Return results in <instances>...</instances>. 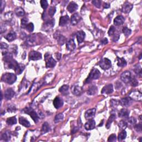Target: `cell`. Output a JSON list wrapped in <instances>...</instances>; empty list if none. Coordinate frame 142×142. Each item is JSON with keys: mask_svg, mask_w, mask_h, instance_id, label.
Masks as SVG:
<instances>
[{"mask_svg": "<svg viewBox=\"0 0 142 142\" xmlns=\"http://www.w3.org/2000/svg\"><path fill=\"white\" fill-rule=\"evenodd\" d=\"M1 79L2 81L5 82L6 83L8 84H12L16 82L17 77L14 73H6L2 76Z\"/></svg>", "mask_w": 142, "mask_h": 142, "instance_id": "1", "label": "cell"}, {"mask_svg": "<svg viewBox=\"0 0 142 142\" xmlns=\"http://www.w3.org/2000/svg\"><path fill=\"white\" fill-rule=\"evenodd\" d=\"M100 73L99 70L96 68H94L92 70L90 73H89L88 77L86 79L85 83H89L92 80L98 79L100 77Z\"/></svg>", "mask_w": 142, "mask_h": 142, "instance_id": "2", "label": "cell"}, {"mask_svg": "<svg viewBox=\"0 0 142 142\" xmlns=\"http://www.w3.org/2000/svg\"><path fill=\"white\" fill-rule=\"evenodd\" d=\"M99 65L102 69L107 70L112 67V63L109 59L104 58L99 61Z\"/></svg>", "mask_w": 142, "mask_h": 142, "instance_id": "3", "label": "cell"}, {"mask_svg": "<svg viewBox=\"0 0 142 142\" xmlns=\"http://www.w3.org/2000/svg\"><path fill=\"white\" fill-rule=\"evenodd\" d=\"M45 59L46 62V67L47 68H53L56 64V61L52 58V56H50L49 53L45 54Z\"/></svg>", "mask_w": 142, "mask_h": 142, "instance_id": "4", "label": "cell"}, {"mask_svg": "<svg viewBox=\"0 0 142 142\" xmlns=\"http://www.w3.org/2000/svg\"><path fill=\"white\" fill-rule=\"evenodd\" d=\"M25 112L29 114L35 123H37L39 120V117L37 113L31 108H26L25 110Z\"/></svg>", "mask_w": 142, "mask_h": 142, "instance_id": "5", "label": "cell"}, {"mask_svg": "<svg viewBox=\"0 0 142 142\" xmlns=\"http://www.w3.org/2000/svg\"><path fill=\"white\" fill-rule=\"evenodd\" d=\"M131 78H132L131 73L128 71L124 72L121 76V80L125 83H129Z\"/></svg>", "mask_w": 142, "mask_h": 142, "instance_id": "6", "label": "cell"}, {"mask_svg": "<svg viewBox=\"0 0 142 142\" xmlns=\"http://www.w3.org/2000/svg\"><path fill=\"white\" fill-rule=\"evenodd\" d=\"M42 58V54L37 51H33L29 54V60L31 61H37Z\"/></svg>", "mask_w": 142, "mask_h": 142, "instance_id": "7", "label": "cell"}, {"mask_svg": "<svg viewBox=\"0 0 142 142\" xmlns=\"http://www.w3.org/2000/svg\"><path fill=\"white\" fill-rule=\"evenodd\" d=\"M130 98L137 101H141L142 99V93L139 91H133L130 94Z\"/></svg>", "mask_w": 142, "mask_h": 142, "instance_id": "8", "label": "cell"}, {"mask_svg": "<svg viewBox=\"0 0 142 142\" xmlns=\"http://www.w3.org/2000/svg\"><path fill=\"white\" fill-rule=\"evenodd\" d=\"M113 87L112 84H109L105 86L102 89L101 93L103 95H110L113 93Z\"/></svg>", "mask_w": 142, "mask_h": 142, "instance_id": "9", "label": "cell"}, {"mask_svg": "<svg viewBox=\"0 0 142 142\" xmlns=\"http://www.w3.org/2000/svg\"><path fill=\"white\" fill-rule=\"evenodd\" d=\"M133 6L132 4L128 2H126L124 3L122 7V12L126 14H128L133 9Z\"/></svg>", "mask_w": 142, "mask_h": 142, "instance_id": "10", "label": "cell"}, {"mask_svg": "<svg viewBox=\"0 0 142 142\" xmlns=\"http://www.w3.org/2000/svg\"><path fill=\"white\" fill-rule=\"evenodd\" d=\"M80 19H81V17H80V15L78 13L74 14L71 17V23L72 25L75 26L79 22Z\"/></svg>", "mask_w": 142, "mask_h": 142, "instance_id": "11", "label": "cell"}, {"mask_svg": "<svg viewBox=\"0 0 142 142\" xmlns=\"http://www.w3.org/2000/svg\"><path fill=\"white\" fill-rule=\"evenodd\" d=\"M53 106L56 109H60L63 105V100L60 97H57L53 100Z\"/></svg>", "mask_w": 142, "mask_h": 142, "instance_id": "12", "label": "cell"}, {"mask_svg": "<svg viewBox=\"0 0 142 142\" xmlns=\"http://www.w3.org/2000/svg\"><path fill=\"white\" fill-rule=\"evenodd\" d=\"M95 122L93 119H89L87 121L84 125L85 129L87 130H92L95 128Z\"/></svg>", "mask_w": 142, "mask_h": 142, "instance_id": "13", "label": "cell"}, {"mask_svg": "<svg viewBox=\"0 0 142 142\" xmlns=\"http://www.w3.org/2000/svg\"><path fill=\"white\" fill-rule=\"evenodd\" d=\"M71 92L74 95H79L82 94L83 89L80 87L77 86V85H75L72 87Z\"/></svg>", "mask_w": 142, "mask_h": 142, "instance_id": "14", "label": "cell"}, {"mask_svg": "<svg viewBox=\"0 0 142 142\" xmlns=\"http://www.w3.org/2000/svg\"><path fill=\"white\" fill-rule=\"evenodd\" d=\"M15 94V91L13 90L12 88H8L7 90L5 91L4 97H5L6 99L10 100L14 97Z\"/></svg>", "mask_w": 142, "mask_h": 142, "instance_id": "15", "label": "cell"}, {"mask_svg": "<svg viewBox=\"0 0 142 142\" xmlns=\"http://www.w3.org/2000/svg\"><path fill=\"white\" fill-rule=\"evenodd\" d=\"M66 47L67 49L69 51H72L76 48V43L72 39H70L66 43Z\"/></svg>", "mask_w": 142, "mask_h": 142, "instance_id": "16", "label": "cell"}, {"mask_svg": "<svg viewBox=\"0 0 142 142\" xmlns=\"http://www.w3.org/2000/svg\"><path fill=\"white\" fill-rule=\"evenodd\" d=\"M132 100L130 97H126L123 98L120 100V104L123 107H128L132 104Z\"/></svg>", "mask_w": 142, "mask_h": 142, "instance_id": "17", "label": "cell"}, {"mask_svg": "<svg viewBox=\"0 0 142 142\" xmlns=\"http://www.w3.org/2000/svg\"><path fill=\"white\" fill-rule=\"evenodd\" d=\"M85 36H86V33L82 31H79L77 32L76 37H77V40L79 44L83 42L85 38Z\"/></svg>", "mask_w": 142, "mask_h": 142, "instance_id": "18", "label": "cell"}, {"mask_svg": "<svg viewBox=\"0 0 142 142\" xmlns=\"http://www.w3.org/2000/svg\"><path fill=\"white\" fill-rule=\"evenodd\" d=\"M125 21L124 17L122 15H119V16H117L114 19V24L117 26H121L123 25Z\"/></svg>", "mask_w": 142, "mask_h": 142, "instance_id": "19", "label": "cell"}, {"mask_svg": "<svg viewBox=\"0 0 142 142\" xmlns=\"http://www.w3.org/2000/svg\"><path fill=\"white\" fill-rule=\"evenodd\" d=\"M78 6L77 4L75 3V2L72 1L69 3V5L67 7V10L69 12L73 13L75 12L78 9Z\"/></svg>", "mask_w": 142, "mask_h": 142, "instance_id": "20", "label": "cell"}, {"mask_svg": "<svg viewBox=\"0 0 142 142\" xmlns=\"http://www.w3.org/2000/svg\"><path fill=\"white\" fill-rule=\"evenodd\" d=\"M6 64L7 67H8V68L14 69L15 71L17 69V68L19 64L18 63L14 60H12L7 63H6Z\"/></svg>", "mask_w": 142, "mask_h": 142, "instance_id": "21", "label": "cell"}, {"mask_svg": "<svg viewBox=\"0 0 142 142\" xmlns=\"http://www.w3.org/2000/svg\"><path fill=\"white\" fill-rule=\"evenodd\" d=\"M95 112L96 110L95 108H92L90 109V110H88L86 111V112L85 113V118L86 119H90L94 117V116L95 115Z\"/></svg>", "mask_w": 142, "mask_h": 142, "instance_id": "22", "label": "cell"}, {"mask_svg": "<svg viewBox=\"0 0 142 142\" xmlns=\"http://www.w3.org/2000/svg\"><path fill=\"white\" fill-rule=\"evenodd\" d=\"M118 115L119 117L122 118H128L129 112L126 109L123 108L120 111Z\"/></svg>", "mask_w": 142, "mask_h": 142, "instance_id": "23", "label": "cell"}, {"mask_svg": "<svg viewBox=\"0 0 142 142\" xmlns=\"http://www.w3.org/2000/svg\"><path fill=\"white\" fill-rule=\"evenodd\" d=\"M69 20V18L68 16L67 15H65V16H63L61 17L60 19V22H59V25L61 26H64L65 25H67L68 22V21Z\"/></svg>", "mask_w": 142, "mask_h": 142, "instance_id": "24", "label": "cell"}, {"mask_svg": "<svg viewBox=\"0 0 142 142\" xmlns=\"http://www.w3.org/2000/svg\"><path fill=\"white\" fill-rule=\"evenodd\" d=\"M5 38L9 42H12L16 38V34L14 31H11L6 35Z\"/></svg>", "mask_w": 142, "mask_h": 142, "instance_id": "25", "label": "cell"}, {"mask_svg": "<svg viewBox=\"0 0 142 142\" xmlns=\"http://www.w3.org/2000/svg\"><path fill=\"white\" fill-rule=\"evenodd\" d=\"M97 92H98L97 87L95 86V85H93V86H91L88 88V91H87V94H88V95H92L97 94Z\"/></svg>", "mask_w": 142, "mask_h": 142, "instance_id": "26", "label": "cell"}, {"mask_svg": "<svg viewBox=\"0 0 142 142\" xmlns=\"http://www.w3.org/2000/svg\"><path fill=\"white\" fill-rule=\"evenodd\" d=\"M19 122L21 125L25 127H30L31 126L30 123L27 119L23 117H20L19 118Z\"/></svg>", "mask_w": 142, "mask_h": 142, "instance_id": "27", "label": "cell"}, {"mask_svg": "<svg viewBox=\"0 0 142 142\" xmlns=\"http://www.w3.org/2000/svg\"><path fill=\"white\" fill-rule=\"evenodd\" d=\"M68 90H69V86L68 85H63L59 89V91L63 95H68Z\"/></svg>", "mask_w": 142, "mask_h": 142, "instance_id": "28", "label": "cell"}, {"mask_svg": "<svg viewBox=\"0 0 142 142\" xmlns=\"http://www.w3.org/2000/svg\"><path fill=\"white\" fill-rule=\"evenodd\" d=\"M57 39V41L59 45H63L66 41V38L63 35H61L60 33H58L57 37L56 38Z\"/></svg>", "mask_w": 142, "mask_h": 142, "instance_id": "29", "label": "cell"}, {"mask_svg": "<svg viewBox=\"0 0 142 142\" xmlns=\"http://www.w3.org/2000/svg\"><path fill=\"white\" fill-rule=\"evenodd\" d=\"M15 14L18 17L23 16L25 14V11L22 7H17L15 9Z\"/></svg>", "mask_w": 142, "mask_h": 142, "instance_id": "30", "label": "cell"}, {"mask_svg": "<svg viewBox=\"0 0 142 142\" xmlns=\"http://www.w3.org/2000/svg\"><path fill=\"white\" fill-rule=\"evenodd\" d=\"M115 118H116V117H115V114H112V115H110V118H108L107 122V123H106V126L107 128V129H110V128L111 124H112V122L114 121V120L115 119Z\"/></svg>", "mask_w": 142, "mask_h": 142, "instance_id": "31", "label": "cell"}, {"mask_svg": "<svg viewBox=\"0 0 142 142\" xmlns=\"http://www.w3.org/2000/svg\"><path fill=\"white\" fill-rule=\"evenodd\" d=\"M117 65H118L119 67H124L126 66V61L124 60V58H117Z\"/></svg>", "mask_w": 142, "mask_h": 142, "instance_id": "32", "label": "cell"}, {"mask_svg": "<svg viewBox=\"0 0 142 142\" xmlns=\"http://www.w3.org/2000/svg\"><path fill=\"white\" fill-rule=\"evenodd\" d=\"M50 129H51V128H50L48 123H47V122H45V123H43L42 127V134H45V133L48 132L50 130Z\"/></svg>", "mask_w": 142, "mask_h": 142, "instance_id": "33", "label": "cell"}, {"mask_svg": "<svg viewBox=\"0 0 142 142\" xmlns=\"http://www.w3.org/2000/svg\"><path fill=\"white\" fill-rule=\"evenodd\" d=\"M17 119L15 117L8 118H7V121H6V122H7V124L9 126L14 125V124L17 123Z\"/></svg>", "mask_w": 142, "mask_h": 142, "instance_id": "34", "label": "cell"}, {"mask_svg": "<svg viewBox=\"0 0 142 142\" xmlns=\"http://www.w3.org/2000/svg\"><path fill=\"white\" fill-rule=\"evenodd\" d=\"M134 72L137 74V75H138L139 77H141L142 76V67L141 65L139 64H137L134 67Z\"/></svg>", "mask_w": 142, "mask_h": 142, "instance_id": "35", "label": "cell"}, {"mask_svg": "<svg viewBox=\"0 0 142 142\" xmlns=\"http://www.w3.org/2000/svg\"><path fill=\"white\" fill-rule=\"evenodd\" d=\"M25 65L22 64H19L18 67H17V69L15 70V72L17 74V75H20L23 72V70L25 69Z\"/></svg>", "mask_w": 142, "mask_h": 142, "instance_id": "36", "label": "cell"}, {"mask_svg": "<svg viewBox=\"0 0 142 142\" xmlns=\"http://www.w3.org/2000/svg\"><path fill=\"white\" fill-rule=\"evenodd\" d=\"M1 139L5 141L6 142H7L10 140L11 139V134L9 132H5L3 133L2 134Z\"/></svg>", "mask_w": 142, "mask_h": 142, "instance_id": "37", "label": "cell"}, {"mask_svg": "<svg viewBox=\"0 0 142 142\" xmlns=\"http://www.w3.org/2000/svg\"><path fill=\"white\" fill-rule=\"evenodd\" d=\"M63 114L62 113H59V114L56 115L55 118H54V121L56 123H57L63 121Z\"/></svg>", "mask_w": 142, "mask_h": 142, "instance_id": "38", "label": "cell"}, {"mask_svg": "<svg viewBox=\"0 0 142 142\" xmlns=\"http://www.w3.org/2000/svg\"><path fill=\"white\" fill-rule=\"evenodd\" d=\"M126 137V132L125 130H122V132L119 133L118 135V141H122L125 139Z\"/></svg>", "mask_w": 142, "mask_h": 142, "instance_id": "39", "label": "cell"}, {"mask_svg": "<svg viewBox=\"0 0 142 142\" xmlns=\"http://www.w3.org/2000/svg\"><path fill=\"white\" fill-rule=\"evenodd\" d=\"M127 123L124 121H121L119 122L118 126L121 130H125V129L127 127Z\"/></svg>", "mask_w": 142, "mask_h": 142, "instance_id": "40", "label": "cell"}, {"mask_svg": "<svg viewBox=\"0 0 142 142\" xmlns=\"http://www.w3.org/2000/svg\"><path fill=\"white\" fill-rule=\"evenodd\" d=\"M122 31H123L124 34L125 35L126 37L129 36V35L131 34V33H132V31H131V30L129 29V28L126 27H124L123 28Z\"/></svg>", "mask_w": 142, "mask_h": 142, "instance_id": "41", "label": "cell"}, {"mask_svg": "<svg viewBox=\"0 0 142 142\" xmlns=\"http://www.w3.org/2000/svg\"><path fill=\"white\" fill-rule=\"evenodd\" d=\"M129 83L133 87H136L138 85V82L135 77H132Z\"/></svg>", "mask_w": 142, "mask_h": 142, "instance_id": "42", "label": "cell"}, {"mask_svg": "<svg viewBox=\"0 0 142 142\" xmlns=\"http://www.w3.org/2000/svg\"><path fill=\"white\" fill-rule=\"evenodd\" d=\"M56 12V8L55 7H51L48 10V14L50 16L53 17Z\"/></svg>", "mask_w": 142, "mask_h": 142, "instance_id": "43", "label": "cell"}, {"mask_svg": "<svg viewBox=\"0 0 142 142\" xmlns=\"http://www.w3.org/2000/svg\"><path fill=\"white\" fill-rule=\"evenodd\" d=\"M26 30H27L28 32H32L34 30V25L32 23H30L28 24V25L26 27Z\"/></svg>", "mask_w": 142, "mask_h": 142, "instance_id": "44", "label": "cell"}, {"mask_svg": "<svg viewBox=\"0 0 142 142\" xmlns=\"http://www.w3.org/2000/svg\"><path fill=\"white\" fill-rule=\"evenodd\" d=\"M28 19L27 18H22L21 19V27L22 28H26L28 25Z\"/></svg>", "mask_w": 142, "mask_h": 142, "instance_id": "45", "label": "cell"}, {"mask_svg": "<svg viewBox=\"0 0 142 142\" xmlns=\"http://www.w3.org/2000/svg\"><path fill=\"white\" fill-rule=\"evenodd\" d=\"M40 3H41V7H42L43 9L46 10L48 7V2L47 1H46V0H42V1H40Z\"/></svg>", "mask_w": 142, "mask_h": 142, "instance_id": "46", "label": "cell"}, {"mask_svg": "<svg viewBox=\"0 0 142 142\" xmlns=\"http://www.w3.org/2000/svg\"><path fill=\"white\" fill-rule=\"evenodd\" d=\"M101 1L100 0H93L92 1V3L95 5L96 7L100 8L101 6Z\"/></svg>", "mask_w": 142, "mask_h": 142, "instance_id": "47", "label": "cell"}, {"mask_svg": "<svg viewBox=\"0 0 142 142\" xmlns=\"http://www.w3.org/2000/svg\"><path fill=\"white\" fill-rule=\"evenodd\" d=\"M115 28L114 27V26H110V30L108 31V34L109 36H113V34L115 33Z\"/></svg>", "mask_w": 142, "mask_h": 142, "instance_id": "48", "label": "cell"}, {"mask_svg": "<svg viewBox=\"0 0 142 142\" xmlns=\"http://www.w3.org/2000/svg\"><path fill=\"white\" fill-rule=\"evenodd\" d=\"M134 129L135 130L137 131V132H139V133H141L142 132V124L141 123H139L138 124H136L134 126Z\"/></svg>", "mask_w": 142, "mask_h": 142, "instance_id": "49", "label": "cell"}, {"mask_svg": "<svg viewBox=\"0 0 142 142\" xmlns=\"http://www.w3.org/2000/svg\"><path fill=\"white\" fill-rule=\"evenodd\" d=\"M116 139H117L116 135H115V134H112L109 137L108 141V142H115L116 141Z\"/></svg>", "mask_w": 142, "mask_h": 142, "instance_id": "50", "label": "cell"}, {"mask_svg": "<svg viewBox=\"0 0 142 142\" xmlns=\"http://www.w3.org/2000/svg\"><path fill=\"white\" fill-rule=\"evenodd\" d=\"M110 102H111V105H112L113 107H116L118 106L119 104H120V102L119 101H118L117 100H115V99L111 100Z\"/></svg>", "mask_w": 142, "mask_h": 142, "instance_id": "51", "label": "cell"}, {"mask_svg": "<svg viewBox=\"0 0 142 142\" xmlns=\"http://www.w3.org/2000/svg\"><path fill=\"white\" fill-rule=\"evenodd\" d=\"M128 122L131 124H134L136 123V119L134 117H130L128 119Z\"/></svg>", "mask_w": 142, "mask_h": 142, "instance_id": "52", "label": "cell"}, {"mask_svg": "<svg viewBox=\"0 0 142 142\" xmlns=\"http://www.w3.org/2000/svg\"><path fill=\"white\" fill-rule=\"evenodd\" d=\"M113 35H114V36L113 37V41L114 42H117L119 38V34L118 33H114Z\"/></svg>", "mask_w": 142, "mask_h": 142, "instance_id": "53", "label": "cell"}, {"mask_svg": "<svg viewBox=\"0 0 142 142\" xmlns=\"http://www.w3.org/2000/svg\"><path fill=\"white\" fill-rule=\"evenodd\" d=\"M8 48V45L5 43L1 42V48L2 50L3 49H6Z\"/></svg>", "mask_w": 142, "mask_h": 142, "instance_id": "54", "label": "cell"}, {"mask_svg": "<svg viewBox=\"0 0 142 142\" xmlns=\"http://www.w3.org/2000/svg\"><path fill=\"white\" fill-rule=\"evenodd\" d=\"M1 12L3 11V10L4 8H5V2L3 1H1Z\"/></svg>", "mask_w": 142, "mask_h": 142, "instance_id": "55", "label": "cell"}, {"mask_svg": "<svg viewBox=\"0 0 142 142\" xmlns=\"http://www.w3.org/2000/svg\"><path fill=\"white\" fill-rule=\"evenodd\" d=\"M108 40H107V38H104L103 40H102V41H101V43H102V45H107L108 43Z\"/></svg>", "mask_w": 142, "mask_h": 142, "instance_id": "56", "label": "cell"}, {"mask_svg": "<svg viewBox=\"0 0 142 142\" xmlns=\"http://www.w3.org/2000/svg\"><path fill=\"white\" fill-rule=\"evenodd\" d=\"M56 57L58 60H60V59L61 58V54L60 53H57L56 54Z\"/></svg>", "mask_w": 142, "mask_h": 142, "instance_id": "57", "label": "cell"}, {"mask_svg": "<svg viewBox=\"0 0 142 142\" xmlns=\"http://www.w3.org/2000/svg\"><path fill=\"white\" fill-rule=\"evenodd\" d=\"M110 7V5L108 3H104V5H103V7L104 8H108L109 7Z\"/></svg>", "mask_w": 142, "mask_h": 142, "instance_id": "58", "label": "cell"}]
</instances>
